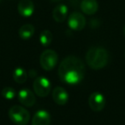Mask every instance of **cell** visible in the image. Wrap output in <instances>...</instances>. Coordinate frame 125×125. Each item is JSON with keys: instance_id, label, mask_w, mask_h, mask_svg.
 <instances>
[{"instance_id": "cell-1", "label": "cell", "mask_w": 125, "mask_h": 125, "mask_svg": "<svg viewBox=\"0 0 125 125\" xmlns=\"http://www.w3.org/2000/svg\"><path fill=\"white\" fill-rule=\"evenodd\" d=\"M85 65L82 59L75 56L66 57L58 67V76L69 85H77L84 78Z\"/></svg>"}, {"instance_id": "cell-2", "label": "cell", "mask_w": 125, "mask_h": 125, "mask_svg": "<svg viewBox=\"0 0 125 125\" xmlns=\"http://www.w3.org/2000/svg\"><path fill=\"white\" fill-rule=\"evenodd\" d=\"M109 52L100 46H93L86 54V62L91 69L99 70L104 68L109 62Z\"/></svg>"}, {"instance_id": "cell-3", "label": "cell", "mask_w": 125, "mask_h": 125, "mask_svg": "<svg viewBox=\"0 0 125 125\" xmlns=\"http://www.w3.org/2000/svg\"><path fill=\"white\" fill-rule=\"evenodd\" d=\"M9 116L17 125H26L30 120V114L24 107L14 105L9 110Z\"/></svg>"}, {"instance_id": "cell-4", "label": "cell", "mask_w": 125, "mask_h": 125, "mask_svg": "<svg viewBox=\"0 0 125 125\" xmlns=\"http://www.w3.org/2000/svg\"><path fill=\"white\" fill-rule=\"evenodd\" d=\"M58 56L53 50H45L41 53L40 57V63L42 69L45 71H51L56 67L57 63Z\"/></svg>"}, {"instance_id": "cell-5", "label": "cell", "mask_w": 125, "mask_h": 125, "mask_svg": "<svg viewBox=\"0 0 125 125\" xmlns=\"http://www.w3.org/2000/svg\"><path fill=\"white\" fill-rule=\"evenodd\" d=\"M33 91L39 97H46L51 92V82L45 76L36 77L33 83Z\"/></svg>"}, {"instance_id": "cell-6", "label": "cell", "mask_w": 125, "mask_h": 125, "mask_svg": "<svg viewBox=\"0 0 125 125\" xmlns=\"http://www.w3.org/2000/svg\"><path fill=\"white\" fill-rule=\"evenodd\" d=\"M88 105L92 111H101L105 106V98L100 92H94L88 98Z\"/></svg>"}, {"instance_id": "cell-7", "label": "cell", "mask_w": 125, "mask_h": 125, "mask_svg": "<svg viewBox=\"0 0 125 125\" xmlns=\"http://www.w3.org/2000/svg\"><path fill=\"white\" fill-rule=\"evenodd\" d=\"M68 25L74 31H81L86 26V19L80 12H73L68 18Z\"/></svg>"}, {"instance_id": "cell-8", "label": "cell", "mask_w": 125, "mask_h": 125, "mask_svg": "<svg viewBox=\"0 0 125 125\" xmlns=\"http://www.w3.org/2000/svg\"><path fill=\"white\" fill-rule=\"evenodd\" d=\"M18 99L21 103V104L27 106V107H32L36 102V99H35L33 92H32L30 89L28 88H23L19 91Z\"/></svg>"}, {"instance_id": "cell-9", "label": "cell", "mask_w": 125, "mask_h": 125, "mask_svg": "<svg viewBox=\"0 0 125 125\" xmlns=\"http://www.w3.org/2000/svg\"><path fill=\"white\" fill-rule=\"evenodd\" d=\"M18 12L23 17H30L34 12V4L31 0H21L17 6Z\"/></svg>"}, {"instance_id": "cell-10", "label": "cell", "mask_w": 125, "mask_h": 125, "mask_svg": "<svg viewBox=\"0 0 125 125\" xmlns=\"http://www.w3.org/2000/svg\"><path fill=\"white\" fill-rule=\"evenodd\" d=\"M52 99L58 105H64L69 100V94L63 87H57L52 92Z\"/></svg>"}, {"instance_id": "cell-11", "label": "cell", "mask_w": 125, "mask_h": 125, "mask_svg": "<svg viewBox=\"0 0 125 125\" xmlns=\"http://www.w3.org/2000/svg\"><path fill=\"white\" fill-rule=\"evenodd\" d=\"M51 115L45 110H40L34 114L32 125H50Z\"/></svg>"}, {"instance_id": "cell-12", "label": "cell", "mask_w": 125, "mask_h": 125, "mask_svg": "<svg viewBox=\"0 0 125 125\" xmlns=\"http://www.w3.org/2000/svg\"><path fill=\"white\" fill-rule=\"evenodd\" d=\"M68 7L65 4H58L52 11V17L57 22H62L68 16Z\"/></svg>"}, {"instance_id": "cell-13", "label": "cell", "mask_w": 125, "mask_h": 125, "mask_svg": "<svg viewBox=\"0 0 125 125\" xmlns=\"http://www.w3.org/2000/svg\"><path fill=\"white\" fill-rule=\"evenodd\" d=\"M99 4L96 0H82L81 9L86 15H94L97 12Z\"/></svg>"}, {"instance_id": "cell-14", "label": "cell", "mask_w": 125, "mask_h": 125, "mask_svg": "<svg viewBox=\"0 0 125 125\" xmlns=\"http://www.w3.org/2000/svg\"><path fill=\"white\" fill-rule=\"evenodd\" d=\"M35 28L32 24H24L21 26L19 29V36L21 37L22 40H29L33 37V33H34Z\"/></svg>"}, {"instance_id": "cell-15", "label": "cell", "mask_w": 125, "mask_h": 125, "mask_svg": "<svg viewBox=\"0 0 125 125\" xmlns=\"http://www.w3.org/2000/svg\"><path fill=\"white\" fill-rule=\"evenodd\" d=\"M13 79L16 83L22 84L28 79V73L21 67H17L13 72Z\"/></svg>"}, {"instance_id": "cell-16", "label": "cell", "mask_w": 125, "mask_h": 125, "mask_svg": "<svg viewBox=\"0 0 125 125\" xmlns=\"http://www.w3.org/2000/svg\"><path fill=\"white\" fill-rule=\"evenodd\" d=\"M52 41V33L49 30H44L40 33V42L43 46L46 47L51 45Z\"/></svg>"}, {"instance_id": "cell-17", "label": "cell", "mask_w": 125, "mask_h": 125, "mask_svg": "<svg viewBox=\"0 0 125 125\" xmlns=\"http://www.w3.org/2000/svg\"><path fill=\"white\" fill-rule=\"evenodd\" d=\"M1 94H2V96L4 98V99H9V100L13 99L16 95V90H15L13 87H4L3 90H2V92H1Z\"/></svg>"}, {"instance_id": "cell-18", "label": "cell", "mask_w": 125, "mask_h": 125, "mask_svg": "<svg viewBox=\"0 0 125 125\" xmlns=\"http://www.w3.org/2000/svg\"><path fill=\"white\" fill-rule=\"evenodd\" d=\"M51 1H52V2H59L60 0H51Z\"/></svg>"}, {"instance_id": "cell-19", "label": "cell", "mask_w": 125, "mask_h": 125, "mask_svg": "<svg viewBox=\"0 0 125 125\" xmlns=\"http://www.w3.org/2000/svg\"><path fill=\"white\" fill-rule=\"evenodd\" d=\"M123 33H124V36H125V26H124V28H123Z\"/></svg>"}, {"instance_id": "cell-20", "label": "cell", "mask_w": 125, "mask_h": 125, "mask_svg": "<svg viewBox=\"0 0 125 125\" xmlns=\"http://www.w3.org/2000/svg\"><path fill=\"white\" fill-rule=\"evenodd\" d=\"M124 57H125V52H124Z\"/></svg>"}, {"instance_id": "cell-21", "label": "cell", "mask_w": 125, "mask_h": 125, "mask_svg": "<svg viewBox=\"0 0 125 125\" xmlns=\"http://www.w3.org/2000/svg\"><path fill=\"white\" fill-rule=\"evenodd\" d=\"M0 2H1V0H0Z\"/></svg>"}]
</instances>
